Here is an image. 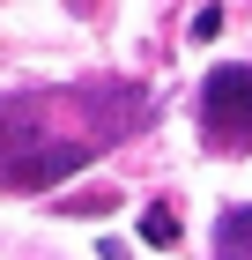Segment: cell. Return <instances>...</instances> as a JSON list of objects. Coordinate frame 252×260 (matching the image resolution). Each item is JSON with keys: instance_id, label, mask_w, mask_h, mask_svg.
<instances>
[{"instance_id": "6da1fadb", "label": "cell", "mask_w": 252, "mask_h": 260, "mask_svg": "<svg viewBox=\"0 0 252 260\" xmlns=\"http://www.w3.org/2000/svg\"><path fill=\"white\" fill-rule=\"evenodd\" d=\"M200 126H208V141L223 149V156H237L252 141V67L230 60L215 67L208 82H200Z\"/></svg>"}, {"instance_id": "5b68a950", "label": "cell", "mask_w": 252, "mask_h": 260, "mask_svg": "<svg viewBox=\"0 0 252 260\" xmlns=\"http://www.w3.org/2000/svg\"><path fill=\"white\" fill-rule=\"evenodd\" d=\"M215 260H252V201L215 216Z\"/></svg>"}, {"instance_id": "7a4b0ae2", "label": "cell", "mask_w": 252, "mask_h": 260, "mask_svg": "<svg viewBox=\"0 0 252 260\" xmlns=\"http://www.w3.org/2000/svg\"><path fill=\"white\" fill-rule=\"evenodd\" d=\"M89 156H97V141H30V149H15L0 164V179L8 186H59V179H75Z\"/></svg>"}, {"instance_id": "3957f363", "label": "cell", "mask_w": 252, "mask_h": 260, "mask_svg": "<svg viewBox=\"0 0 252 260\" xmlns=\"http://www.w3.org/2000/svg\"><path fill=\"white\" fill-rule=\"evenodd\" d=\"M82 104H89V119H97V149L119 141V134H134V126L149 119V97H141L134 82H89Z\"/></svg>"}, {"instance_id": "8992f818", "label": "cell", "mask_w": 252, "mask_h": 260, "mask_svg": "<svg viewBox=\"0 0 252 260\" xmlns=\"http://www.w3.org/2000/svg\"><path fill=\"white\" fill-rule=\"evenodd\" d=\"M141 238H149V245H178V216L163 208V201H156V208H141Z\"/></svg>"}, {"instance_id": "277c9868", "label": "cell", "mask_w": 252, "mask_h": 260, "mask_svg": "<svg viewBox=\"0 0 252 260\" xmlns=\"http://www.w3.org/2000/svg\"><path fill=\"white\" fill-rule=\"evenodd\" d=\"M38 119H45V97H38V89L0 97V164L15 156V149H30V141H38Z\"/></svg>"}]
</instances>
